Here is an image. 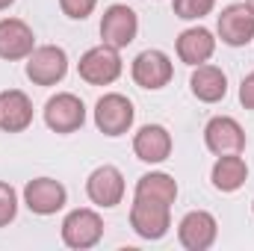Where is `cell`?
Masks as SVG:
<instances>
[{"label":"cell","mask_w":254,"mask_h":251,"mask_svg":"<svg viewBox=\"0 0 254 251\" xmlns=\"http://www.w3.org/2000/svg\"><path fill=\"white\" fill-rule=\"evenodd\" d=\"M125 71V63H122V54L119 48H110V45H95L89 48L80 63H77V74L83 83L89 86H113Z\"/></svg>","instance_id":"cell-1"},{"label":"cell","mask_w":254,"mask_h":251,"mask_svg":"<svg viewBox=\"0 0 254 251\" xmlns=\"http://www.w3.org/2000/svg\"><path fill=\"white\" fill-rule=\"evenodd\" d=\"M63 243L74 251H89L104 240V219L92 207H77L63 219Z\"/></svg>","instance_id":"cell-2"},{"label":"cell","mask_w":254,"mask_h":251,"mask_svg":"<svg viewBox=\"0 0 254 251\" xmlns=\"http://www.w3.org/2000/svg\"><path fill=\"white\" fill-rule=\"evenodd\" d=\"M133 119H136V110H133V101L125 98L122 92H107L98 98L95 104V127L110 136V139H119L125 136L127 130L133 127Z\"/></svg>","instance_id":"cell-3"},{"label":"cell","mask_w":254,"mask_h":251,"mask_svg":"<svg viewBox=\"0 0 254 251\" xmlns=\"http://www.w3.org/2000/svg\"><path fill=\"white\" fill-rule=\"evenodd\" d=\"M68 74V54L60 45H36L27 57V80L33 86H57Z\"/></svg>","instance_id":"cell-4"},{"label":"cell","mask_w":254,"mask_h":251,"mask_svg":"<svg viewBox=\"0 0 254 251\" xmlns=\"http://www.w3.org/2000/svg\"><path fill=\"white\" fill-rule=\"evenodd\" d=\"M130 77L139 89H148V92H157V89H166L175 77V65L169 60L166 51H157V48H148L142 54H136V60L130 63Z\"/></svg>","instance_id":"cell-5"},{"label":"cell","mask_w":254,"mask_h":251,"mask_svg":"<svg viewBox=\"0 0 254 251\" xmlns=\"http://www.w3.org/2000/svg\"><path fill=\"white\" fill-rule=\"evenodd\" d=\"M42 116H45V125L54 133L68 136V133H77L86 125V104L74 92H57V95L48 98Z\"/></svg>","instance_id":"cell-6"},{"label":"cell","mask_w":254,"mask_h":251,"mask_svg":"<svg viewBox=\"0 0 254 251\" xmlns=\"http://www.w3.org/2000/svg\"><path fill=\"white\" fill-rule=\"evenodd\" d=\"M130 228H133V234H136L139 240L157 243V240H163V237L169 234V228H172V207L133 198V204H130Z\"/></svg>","instance_id":"cell-7"},{"label":"cell","mask_w":254,"mask_h":251,"mask_svg":"<svg viewBox=\"0 0 254 251\" xmlns=\"http://www.w3.org/2000/svg\"><path fill=\"white\" fill-rule=\"evenodd\" d=\"M139 36V15L127 3H113L101 15V42L110 48H127Z\"/></svg>","instance_id":"cell-8"},{"label":"cell","mask_w":254,"mask_h":251,"mask_svg":"<svg viewBox=\"0 0 254 251\" xmlns=\"http://www.w3.org/2000/svg\"><path fill=\"white\" fill-rule=\"evenodd\" d=\"M216 36L228 48H246L254 39V12L249 3H231L216 18Z\"/></svg>","instance_id":"cell-9"},{"label":"cell","mask_w":254,"mask_h":251,"mask_svg":"<svg viewBox=\"0 0 254 251\" xmlns=\"http://www.w3.org/2000/svg\"><path fill=\"white\" fill-rule=\"evenodd\" d=\"M125 175L122 169L104 163L98 166L89 178H86V195L95 207H104V210H113L125 201Z\"/></svg>","instance_id":"cell-10"},{"label":"cell","mask_w":254,"mask_h":251,"mask_svg":"<svg viewBox=\"0 0 254 251\" xmlns=\"http://www.w3.org/2000/svg\"><path fill=\"white\" fill-rule=\"evenodd\" d=\"M246 130L237 119L231 116H213L204 125V145L210 154L222 157V154H243L246 151Z\"/></svg>","instance_id":"cell-11"},{"label":"cell","mask_w":254,"mask_h":251,"mask_svg":"<svg viewBox=\"0 0 254 251\" xmlns=\"http://www.w3.org/2000/svg\"><path fill=\"white\" fill-rule=\"evenodd\" d=\"M219 237V222L213 213L207 210H190L181 222H178V243L187 251H207L213 249Z\"/></svg>","instance_id":"cell-12"},{"label":"cell","mask_w":254,"mask_h":251,"mask_svg":"<svg viewBox=\"0 0 254 251\" xmlns=\"http://www.w3.org/2000/svg\"><path fill=\"white\" fill-rule=\"evenodd\" d=\"M24 204L36 216H57L68 204V189L54 178H33L24 187Z\"/></svg>","instance_id":"cell-13"},{"label":"cell","mask_w":254,"mask_h":251,"mask_svg":"<svg viewBox=\"0 0 254 251\" xmlns=\"http://www.w3.org/2000/svg\"><path fill=\"white\" fill-rule=\"evenodd\" d=\"M172 133L169 127L163 125H142L136 133H133V154L136 160L148 163V166H160L172 157Z\"/></svg>","instance_id":"cell-14"},{"label":"cell","mask_w":254,"mask_h":251,"mask_svg":"<svg viewBox=\"0 0 254 251\" xmlns=\"http://www.w3.org/2000/svg\"><path fill=\"white\" fill-rule=\"evenodd\" d=\"M36 51V33L21 18H0V60L18 63Z\"/></svg>","instance_id":"cell-15"},{"label":"cell","mask_w":254,"mask_h":251,"mask_svg":"<svg viewBox=\"0 0 254 251\" xmlns=\"http://www.w3.org/2000/svg\"><path fill=\"white\" fill-rule=\"evenodd\" d=\"M175 48H178V60L184 65H190V68H195V65H204L213 60V54H216V36L207 27H187L178 36Z\"/></svg>","instance_id":"cell-16"},{"label":"cell","mask_w":254,"mask_h":251,"mask_svg":"<svg viewBox=\"0 0 254 251\" xmlns=\"http://www.w3.org/2000/svg\"><path fill=\"white\" fill-rule=\"evenodd\" d=\"M33 125V101L21 89L0 92V130L3 133H24Z\"/></svg>","instance_id":"cell-17"},{"label":"cell","mask_w":254,"mask_h":251,"mask_svg":"<svg viewBox=\"0 0 254 251\" xmlns=\"http://www.w3.org/2000/svg\"><path fill=\"white\" fill-rule=\"evenodd\" d=\"M190 92L201 104H219L228 95V74L219 65H195L190 77Z\"/></svg>","instance_id":"cell-18"},{"label":"cell","mask_w":254,"mask_h":251,"mask_svg":"<svg viewBox=\"0 0 254 251\" xmlns=\"http://www.w3.org/2000/svg\"><path fill=\"white\" fill-rule=\"evenodd\" d=\"M210 181H213V189L231 195V192L246 187V181H249V163L240 154H222L213 163V169H210Z\"/></svg>","instance_id":"cell-19"},{"label":"cell","mask_w":254,"mask_h":251,"mask_svg":"<svg viewBox=\"0 0 254 251\" xmlns=\"http://www.w3.org/2000/svg\"><path fill=\"white\" fill-rule=\"evenodd\" d=\"M133 198L172 207V204L178 201V181H175L169 172H148V175H142V178L136 181Z\"/></svg>","instance_id":"cell-20"},{"label":"cell","mask_w":254,"mask_h":251,"mask_svg":"<svg viewBox=\"0 0 254 251\" xmlns=\"http://www.w3.org/2000/svg\"><path fill=\"white\" fill-rule=\"evenodd\" d=\"M216 6V0H172V9L181 21H201L204 15H210Z\"/></svg>","instance_id":"cell-21"},{"label":"cell","mask_w":254,"mask_h":251,"mask_svg":"<svg viewBox=\"0 0 254 251\" xmlns=\"http://www.w3.org/2000/svg\"><path fill=\"white\" fill-rule=\"evenodd\" d=\"M18 216V192L12 184L0 181V228H9Z\"/></svg>","instance_id":"cell-22"},{"label":"cell","mask_w":254,"mask_h":251,"mask_svg":"<svg viewBox=\"0 0 254 251\" xmlns=\"http://www.w3.org/2000/svg\"><path fill=\"white\" fill-rule=\"evenodd\" d=\"M95 6H98V0H60L63 15L71 21H86L95 12Z\"/></svg>","instance_id":"cell-23"},{"label":"cell","mask_w":254,"mask_h":251,"mask_svg":"<svg viewBox=\"0 0 254 251\" xmlns=\"http://www.w3.org/2000/svg\"><path fill=\"white\" fill-rule=\"evenodd\" d=\"M240 104L254 113V71H249L240 83Z\"/></svg>","instance_id":"cell-24"},{"label":"cell","mask_w":254,"mask_h":251,"mask_svg":"<svg viewBox=\"0 0 254 251\" xmlns=\"http://www.w3.org/2000/svg\"><path fill=\"white\" fill-rule=\"evenodd\" d=\"M12 3H15V0H0V12H6V9H9Z\"/></svg>","instance_id":"cell-25"},{"label":"cell","mask_w":254,"mask_h":251,"mask_svg":"<svg viewBox=\"0 0 254 251\" xmlns=\"http://www.w3.org/2000/svg\"><path fill=\"white\" fill-rule=\"evenodd\" d=\"M246 3H249V6H252V12H254V0H246Z\"/></svg>","instance_id":"cell-26"},{"label":"cell","mask_w":254,"mask_h":251,"mask_svg":"<svg viewBox=\"0 0 254 251\" xmlns=\"http://www.w3.org/2000/svg\"><path fill=\"white\" fill-rule=\"evenodd\" d=\"M252 213H254V201H252Z\"/></svg>","instance_id":"cell-27"}]
</instances>
